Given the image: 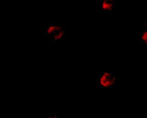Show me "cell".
Listing matches in <instances>:
<instances>
[{
  "label": "cell",
  "mask_w": 147,
  "mask_h": 118,
  "mask_svg": "<svg viewBox=\"0 0 147 118\" xmlns=\"http://www.w3.org/2000/svg\"><path fill=\"white\" fill-rule=\"evenodd\" d=\"M42 35L50 42L60 43L66 36V26L60 23L51 22L42 30Z\"/></svg>",
  "instance_id": "1"
},
{
  "label": "cell",
  "mask_w": 147,
  "mask_h": 118,
  "mask_svg": "<svg viewBox=\"0 0 147 118\" xmlns=\"http://www.w3.org/2000/svg\"><path fill=\"white\" fill-rule=\"evenodd\" d=\"M115 73L113 72H100L98 83L99 87L102 88H111L115 86Z\"/></svg>",
  "instance_id": "2"
},
{
  "label": "cell",
  "mask_w": 147,
  "mask_h": 118,
  "mask_svg": "<svg viewBox=\"0 0 147 118\" xmlns=\"http://www.w3.org/2000/svg\"><path fill=\"white\" fill-rule=\"evenodd\" d=\"M99 7L102 12H110L115 8V0H99Z\"/></svg>",
  "instance_id": "3"
},
{
  "label": "cell",
  "mask_w": 147,
  "mask_h": 118,
  "mask_svg": "<svg viewBox=\"0 0 147 118\" xmlns=\"http://www.w3.org/2000/svg\"><path fill=\"white\" fill-rule=\"evenodd\" d=\"M140 41L142 45L147 47V29L142 31L140 34Z\"/></svg>",
  "instance_id": "4"
}]
</instances>
